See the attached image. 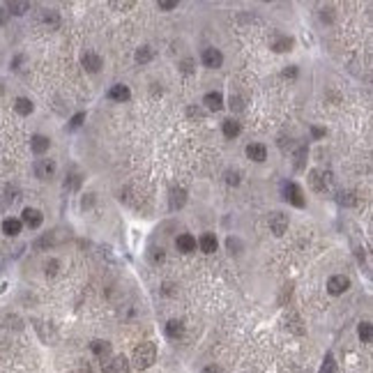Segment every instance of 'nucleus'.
<instances>
[{
	"label": "nucleus",
	"mask_w": 373,
	"mask_h": 373,
	"mask_svg": "<svg viewBox=\"0 0 373 373\" xmlns=\"http://www.w3.org/2000/svg\"><path fill=\"white\" fill-rule=\"evenodd\" d=\"M131 362L136 368H150L152 364L157 362V345L152 343V341H145V343H141L136 350H134L131 355Z\"/></svg>",
	"instance_id": "obj_1"
},
{
	"label": "nucleus",
	"mask_w": 373,
	"mask_h": 373,
	"mask_svg": "<svg viewBox=\"0 0 373 373\" xmlns=\"http://www.w3.org/2000/svg\"><path fill=\"white\" fill-rule=\"evenodd\" d=\"M330 184H332V175L330 173H325V170H320V168L309 170V187H311L313 191L322 193Z\"/></svg>",
	"instance_id": "obj_2"
},
{
	"label": "nucleus",
	"mask_w": 373,
	"mask_h": 373,
	"mask_svg": "<svg viewBox=\"0 0 373 373\" xmlns=\"http://www.w3.org/2000/svg\"><path fill=\"white\" fill-rule=\"evenodd\" d=\"M283 196H286V201H288L290 205H295V207H304V205H306V198H304L302 187H299V184H295V182H286L283 184Z\"/></svg>",
	"instance_id": "obj_3"
},
{
	"label": "nucleus",
	"mask_w": 373,
	"mask_h": 373,
	"mask_svg": "<svg viewBox=\"0 0 373 373\" xmlns=\"http://www.w3.org/2000/svg\"><path fill=\"white\" fill-rule=\"evenodd\" d=\"M55 161L53 159H37L35 166H32V170H35V178L39 180H51L55 175Z\"/></svg>",
	"instance_id": "obj_4"
},
{
	"label": "nucleus",
	"mask_w": 373,
	"mask_h": 373,
	"mask_svg": "<svg viewBox=\"0 0 373 373\" xmlns=\"http://www.w3.org/2000/svg\"><path fill=\"white\" fill-rule=\"evenodd\" d=\"M348 288H350V279L343 274H334V276H330V281H327V293L334 295V297L336 295H343Z\"/></svg>",
	"instance_id": "obj_5"
},
{
	"label": "nucleus",
	"mask_w": 373,
	"mask_h": 373,
	"mask_svg": "<svg viewBox=\"0 0 373 373\" xmlns=\"http://www.w3.org/2000/svg\"><path fill=\"white\" fill-rule=\"evenodd\" d=\"M270 230L276 235V237H281V235L288 230V214H283V212H272L270 214Z\"/></svg>",
	"instance_id": "obj_6"
},
{
	"label": "nucleus",
	"mask_w": 373,
	"mask_h": 373,
	"mask_svg": "<svg viewBox=\"0 0 373 373\" xmlns=\"http://www.w3.org/2000/svg\"><path fill=\"white\" fill-rule=\"evenodd\" d=\"M201 60H203V64H205L207 69H219L221 64H224V55H221V51L219 49H212V46L203 51Z\"/></svg>",
	"instance_id": "obj_7"
},
{
	"label": "nucleus",
	"mask_w": 373,
	"mask_h": 373,
	"mask_svg": "<svg viewBox=\"0 0 373 373\" xmlns=\"http://www.w3.org/2000/svg\"><path fill=\"white\" fill-rule=\"evenodd\" d=\"M104 373H131V371H129L127 357H124V355H118V357H113L111 362H106Z\"/></svg>",
	"instance_id": "obj_8"
},
{
	"label": "nucleus",
	"mask_w": 373,
	"mask_h": 373,
	"mask_svg": "<svg viewBox=\"0 0 373 373\" xmlns=\"http://www.w3.org/2000/svg\"><path fill=\"white\" fill-rule=\"evenodd\" d=\"M41 221H44V216H41L39 210H35V207H26V210H23L21 224H26L28 228H39Z\"/></svg>",
	"instance_id": "obj_9"
},
{
	"label": "nucleus",
	"mask_w": 373,
	"mask_h": 373,
	"mask_svg": "<svg viewBox=\"0 0 373 373\" xmlns=\"http://www.w3.org/2000/svg\"><path fill=\"white\" fill-rule=\"evenodd\" d=\"M32 322H35V330H37V334H39V339L44 341V343H53L55 330L51 327V322H44V320H32Z\"/></svg>",
	"instance_id": "obj_10"
},
{
	"label": "nucleus",
	"mask_w": 373,
	"mask_h": 373,
	"mask_svg": "<svg viewBox=\"0 0 373 373\" xmlns=\"http://www.w3.org/2000/svg\"><path fill=\"white\" fill-rule=\"evenodd\" d=\"M81 64H83V69H85V72L97 74L101 69V64H104V60H101V55H97V53H85L81 58Z\"/></svg>",
	"instance_id": "obj_11"
},
{
	"label": "nucleus",
	"mask_w": 373,
	"mask_h": 373,
	"mask_svg": "<svg viewBox=\"0 0 373 373\" xmlns=\"http://www.w3.org/2000/svg\"><path fill=\"white\" fill-rule=\"evenodd\" d=\"M247 157L251 161H258V164H260V161L267 159V147L262 145V143H249L247 145Z\"/></svg>",
	"instance_id": "obj_12"
},
{
	"label": "nucleus",
	"mask_w": 373,
	"mask_h": 373,
	"mask_svg": "<svg viewBox=\"0 0 373 373\" xmlns=\"http://www.w3.org/2000/svg\"><path fill=\"white\" fill-rule=\"evenodd\" d=\"M175 247H178L182 253H191V251H196V237L189 233H182V235H178V239H175Z\"/></svg>",
	"instance_id": "obj_13"
},
{
	"label": "nucleus",
	"mask_w": 373,
	"mask_h": 373,
	"mask_svg": "<svg viewBox=\"0 0 373 373\" xmlns=\"http://www.w3.org/2000/svg\"><path fill=\"white\" fill-rule=\"evenodd\" d=\"M203 104H205L207 111H221L224 108V97H221V92H207L205 97H203Z\"/></svg>",
	"instance_id": "obj_14"
},
{
	"label": "nucleus",
	"mask_w": 373,
	"mask_h": 373,
	"mask_svg": "<svg viewBox=\"0 0 373 373\" xmlns=\"http://www.w3.org/2000/svg\"><path fill=\"white\" fill-rule=\"evenodd\" d=\"M39 21L44 23L49 30H55V28L60 26V14L55 12V9H44V12H41V16H39Z\"/></svg>",
	"instance_id": "obj_15"
},
{
	"label": "nucleus",
	"mask_w": 373,
	"mask_h": 373,
	"mask_svg": "<svg viewBox=\"0 0 373 373\" xmlns=\"http://www.w3.org/2000/svg\"><path fill=\"white\" fill-rule=\"evenodd\" d=\"M184 203H187V191H184L182 187L170 189V210H180Z\"/></svg>",
	"instance_id": "obj_16"
},
{
	"label": "nucleus",
	"mask_w": 373,
	"mask_h": 373,
	"mask_svg": "<svg viewBox=\"0 0 373 373\" xmlns=\"http://www.w3.org/2000/svg\"><path fill=\"white\" fill-rule=\"evenodd\" d=\"M129 97H131V92L122 83H118V85H113L108 90V99H113V101H129Z\"/></svg>",
	"instance_id": "obj_17"
},
{
	"label": "nucleus",
	"mask_w": 373,
	"mask_h": 373,
	"mask_svg": "<svg viewBox=\"0 0 373 373\" xmlns=\"http://www.w3.org/2000/svg\"><path fill=\"white\" fill-rule=\"evenodd\" d=\"M221 131H224L226 138H235V136H239V131H242V124H239L237 120L228 118V120H224V124H221Z\"/></svg>",
	"instance_id": "obj_18"
},
{
	"label": "nucleus",
	"mask_w": 373,
	"mask_h": 373,
	"mask_svg": "<svg viewBox=\"0 0 373 373\" xmlns=\"http://www.w3.org/2000/svg\"><path fill=\"white\" fill-rule=\"evenodd\" d=\"M21 228H23V224H21V219H5L3 221V233L7 235V237H16L18 233H21Z\"/></svg>",
	"instance_id": "obj_19"
},
{
	"label": "nucleus",
	"mask_w": 373,
	"mask_h": 373,
	"mask_svg": "<svg viewBox=\"0 0 373 373\" xmlns=\"http://www.w3.org/2000/svg\"><path fill=\"white\" fill-rule=\"evenodd\" d=\"M198 247H201V251L203 253H214L216 251V237L212 233H205V235H201V239H198Z\"/></svg>",
	"instance_id": "obj_20"
},
{
	"label": "nucleus",
	"mask_w": 373,
	"mask_h": 373,
	"mask_svg": "<svg viewBox=\"0 0 373 373\" xmlns=\"http://www.w3.org/2000/svg\"><path fill=\"white\" fill-rule=\"evenodd\" d=\"M49 145H51V141L46 136H41V134H35V136H32V141H30V147H32V152H35V155H44V152L49 150Z\"/></svg>",
	"instance_id": "obj_21"
},
{
	"label": "nucleus",
	"mask_w": 373,
	"mask_h": 373,
	"mask_svg": "<svg viewBox=\"0 0 373 373\" xmlns=\"http://www.w3.org/2000/svg\"><path fill=\"white\" fill-rule=\"evenodd\" d=\"M293 37H288V35H279L274 41H272V49L276 51V53H286V51H290L293 49Z\"/></svg>",
	"instance_id": "obj_22"
},
{
	"label": "nucleus",
	"mask_w": 373,
	"mask_h": 373,
	"mask_svg": "<svg viewBox=\"0 0 373 373\" xmlns=\"http://www.w3.org/2000/svg\"><path fill=\"white\" fill-rule=\"evenodd\" d=\"M182 334H184L182 320H168L166 322V336H168V339H180Z\"/></svg>",
	"instance_id": "obj_23"
},
{
	"label": "nucleus",
	"mask_w": 373,
	"mask_h": 373,
	"mask_svg": "<svg viewBox=\"0 0 373 373\" xmlns=\"http://www.w3.org/2000/svg\"><path fill=\"white\" fill-rule=\"evenodd\" d=\"M32 101L28 99V97H16V101H14V111H16L18 115H30L32 113Z\"/></svg>",
	"instance_id": "obj_24"
},
{
	"label": "nucleus",
	"mask_w": 373,
	"mask_h": 373,
	"mask_svg": "<svg viewBox=\"0 0 373 373\" xmlns=\"http://www.w3.org/2000/svg\"><path fill=\"white\" fill-rule=\"evenodd\" d=\"M90 348H92V353H95L99 359H106L111 355V343H108V341H92Z\"/></svg>",
	"instance_id": "obj_25"
},
{
	"label": "nucleus",
	"mask_w": 373,
	"mask_h": 373,
	"mask_svg": "<svg viewBox=\"0 0 373 373\" xmlns=\"http://www.w3.org/2000/svg\"><path fill=\"white\" fill-rule=\"evenodd\" d=\"M286 327H288L293 334H304V327H302V318L297 316V313H288V318H286Z\"/></svg>",
	"instance_id": "obj_26"
},
{
	"label": "nucleus",
	"mask_w": 373,
	"mask_h": 373,
	"mask_svg": "<svg viewBox=\"0 0 373 373\" xmlns=\"http://www.w3.org/2000/svg\"><path fill=\"white\" fill-rule=\"evenodd\" d=\"M28 9H30V3H21V0H12V3H7V12L14 14V16H21V14H26Z\"/></svg>",
	"instance_id": "obj_27"
},
{
	"label": "nucleus",
	"mask_w": 373,
	"mask_h": 373,
	"mask_svg": "<svg viewBox=\"0 0 373 373\" xmlns=\"http://www.w3.org/2000/svg\"><path fill=\"white\" fill-rule=\"evenodd\" d=\"M152 58H155V49H152V46H141V49L136 51V62L145 64V62H150Z\"/></svg>",
	"instance_id": "obj_28"
},
{
	"label": "nucleus",
	"mask_w": 373,
	"mask_h": 373,
	"mask_svg": "<svg viewBox=\"0 0 373 373\" xmlns=\"http://www.w3.org/2000/svg\"><path fill=\"white\" fill-rule=\"evenodd\" d=\"M336 203H339V205L350 207V205H355V203H357V198H355L353 191H339V193H336Z\"/></svg>",
	"instance_id": "obj_29"
},
{
	"label": "nucleus",
	"mask_w": 373,
	"mask_h": 373,
	"mask_svg": "<svg viewBox=\"0 0 373 373\" xmlns=\"http://www.w3.org/2000/svg\"><path fill=\"white\" fill-rule=\"evenodd\" d=\"M359 339H362L364 343H368V341L373 339V327H371V322L364 320L362 325H359Z\"/></svg>",
	"instance_id": "obj_30"
},
{
	"label": "nucleus",
	"mask_w": 373,
	"mask_h": 373,
	"mask_svg": "<svg viewBox=\"0 0 373 373\" xmlns=\"http://www.w3.org/2000/svg\"><path fill=\"white\" fill-rule=\"evenodd\" d=\"M320 373H336V362H334V355L327 353L325 355V362L320 366Z\"/></svg>",
	"instance_id": "obj_31"
},
{
	"label": "nucleus",
	"mask_w": 373,
	"mask_h": 373,
	"mask_svg": "<svg viewBox=\"0 0 373 373\" xmlns=\"http://www.w3.org/2000/svg\"><path fill=\"white\" fill-rule=\"evenodd\" d=\"M228 106H230V111H235V113H239V111H244V99L239 95H230V99H228Z\"/></svg>",
	"instance_id": "obj_32"
},
{
	"label": "nucleus",
	"mask_w": 373,
	"mask_h": 373,
	"mask_svg": "<svg viewBox=\"0 0 373 373\" xmlns=\"http://www.w3.org/2000/svg\"><path fill=\"white\" fill-rule=\"evenodd\" d=\"M164 258H166V253H164V249H157V247H152L150 249V262H155V265H159V262H164Z\"/></svg>",
	"instance_id": "obj_33"
},
{
	"label": "nucleus",
	"mask_w": 373,
	"mask_h": 373,
	"mask_svg": "<svg viewBox=\"0 0 373 373\" xmlns=\"http://www.w3.org/2000/svg\"><path fill=\"white\" fill-rule=\"evenodd\" d=\"M58 270H60V262L55 260V258H51V260H46V265H44V272H46V276H55V274H58Z\"/></svg>",
	"instance_id": "obj_34"
},
{
	"label": "nucleus",
	"mask_w": 373,
	"mask_h": 373,
	"mask_svg": "<svg viewBox=\"0 0 373 373\" xmlns=\"http://www.w3.org/2000/svg\"><path fill=\"white\" fill-rule=\"evenodd\" d=\"M187 115H189V118L203 120V118H205V108H201V106H189V108H187Z\"/></svg>",
	"instance_id": "obj_35"
},
{
	"label": "nucleus",
	"mask_w": 373,
	"mask_h": 373,
	"mask_svg": "<svg viewBox=\"0 0 373 373\" xmlns=\"http://www.w3.org/2000/svg\"><path fill=\"white\" fill-rule=\"evenodd\" d=\"M14 198H16V187H7V189H5L3 201H0V205H9Z\"/></svg>",
	"instance_id": "obj_36"
},
{
	"label": "nucleus",
	"mask_w": 373,
	"mask_h": 373,
	"mask_svg": "<svg viewBox=\"0 0 373 373\" xmlns=\"http://www.w3.org/2000/svg\"><path fill=\"white\" fill-rule=\"evenodd\" d=\"M226 182L233 184V187H237L239 184V170H226Z\"/></svg>",
	"instance_id": "obj_37"
},
{
	"label": "nucleus",
	"mask_w": 373,
	"mask_h": 373,
	"mask_svg": "<svg viewBox=\"0 0 373 373\" xmlns=\"http://www.w3.org/2000/svg\"><path fill=\"white\" fill-rule=\"evenodd\" d=\"M157 7H159L161 12H170V9L178 7V3H175V0H159V3H157Z\"/></svg>",
	"instance_id": "obj_38"
},
{
	"label": "nucleus",
	"mask_w": 373,
	"mask_h": 373,
	"mask_svg": "<svg viewBox=\"0 0 373 373\" xmlns=\"http://www.w3.org/2000/svg\"><path fill=\"white\" fill-rule=\"evenodd\" d=\"M180 72H182V74H191L193 72V60L191 58L182 60V62H180Z\"/></svg>",
	"instance_id": "obj_39"
},
{
	"label": "nucleus",
	"mask_w": 373,
	"mask_h": 373,
	"mask_svg": "<svg viewBox=\"0 0 373 373\" xmlns=\"http://www.w3.org/2000/svg\"><path fill=\"white\" fill-rule=\"evenodd\" d=\"M83 120H85V113H76L72 118V122H69V129H76V127H81L83 124Z\"/></svg>",
	"instance_id": "obj_40"
},
{
	"label": "nucleus",
	"mask_w": 373,
	"mask_h": 373,
	"mask_svg": "<svg viewBox=\"0 0 373 373\" xmlns=\"http://www.w3.org/2000/svg\"><path fill=\"white\" fill-rule=\"evenodd\" d=\"M226 244H228L230 251H233V249H242V242H239V239H235V237H228V239H226Z\"/></svg>",
	"instance_id": "obj_41"
},
{
	"label": "nucleus",
	"mask_w": 373,
	"mask_h": 373,
	"mask_svg": "<svg viewBox=\"0 0 373 373\" xmlns=\"http://www.w3.org/2000/svg\"><path fill=\"white\" fill-rule=\"evenodd\" d=\"M283 76H286V78H295V76H297V67H288V69H283Z\"/></svg>",
	"instance_id": "obj_42"
},
{
	"label": "nucleus",
	"mask_w": 373,
	"mask_h": 373,
	"mask_svg": "<svg viewBox=\"0 0 373 373\" xmlns=\"http://www.w3.org/2000/svg\"><path fill=\"white\" fill-rule=\"evenodd\" d=\"M201 373H221V368H219V366H214V364H212V366H205V368H203Z\"/></svg>",
	"instance_id": "obj_43"
},
{
	"label": "nucleus",
	"mask_w": 373,
	"mask_h": 373,
	"mask_svg": "<svg viewBox=\"0 0 373 373\" xmlns=\"http://www.w3.org/2000/svg\"><path fill=\"white\" fill-rule=\"evenodd\" d=\"M113 7H120V9H129V7H134V3H113Z\"/></svg>",
	"instance_id": "obj_44"
},
{
	"label": "nucleus",
	"mask_w": 373,
	"mask_h": 373,
	"mask_svg": "<svg viewBox=\"0 0 373 373\" xmlns=\"http://www.w3.org/2000/svg\"><path fill=\"white\" fill-rule=\"evenodd\" d=\"M5 21H7V12L0 7V26H5Z\"/></svg>",
	"instance_id": "obj_45"
},
{
	"label": "nucleus",
	"mask_w": 373,
	"mask_h": 373,
	"mask_svg": "<svg viewBox=\"0 0 373 373\" xmlns=\"http://www.w3.org/2000/svg\"><path fill=\"white\" fill-rule=\"evenodd\" d=\"M313 136H316V138L325 136V129H313Z\"/></svg>",
	"instance_id": "obj_46"
},
{
	"label": "nucleus",
	"mask_w": 373,
	"mask_h": 373,
	"mask_svg": "<svg viewBox=\"0 0 373 373\" xmlns=\"http://www.w3.org/2000/svg\"><path fill=\"white\" fill-rule=\"evenodd\" d=\"M0 95H3V85H0Z\"/></svg>",
	"instance_id": "obj_47"
}]
</instances>
